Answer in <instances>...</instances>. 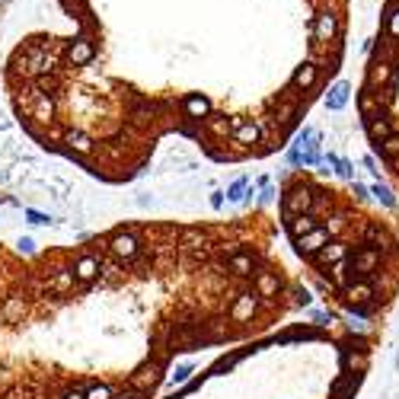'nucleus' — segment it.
Returning <instances> with one entry per match:
<instances>
[{"label":"nucleus","instance_id":"4468645a","mask_svg":"<svg viewBox=\"0 0 399 399\" xmlns=\"http://www.w3.org/2000/svg\"><path fill=\"white\" fill-rule=\"evenodd\" d=\"M364 131H367V138H371L374 144H380V141H387L390 134H396V131H393L390 115H374V118H367V122H364Z\"/></svg>","mask_w":399,"mask_h":399},{"label":"nucleus","instance_id":"9b49d317","mask_svg":"<svg viewBox=\"0 0 399 399\" xmlns=\"http://www.w3.org/2000/svg\"><path fill=\"white\" fill-rule=\"evenodd\" d=\"M67 58H71V64H74V67H86L93 58H96V42H90L86 35H80V39H74V42H71V48H67Z\"/></svg>","mask_w":399,"mask_h":399},{"label":"nucleus","instance_id":"a211bd4d","mask_svg":"<svg viewBox=\"0 0 399 399\" xmlns=\"http://www.w3.org/2000/svg\"><path fill=\"white\" fill-rule=\"evenodd\" d=\"M288 233H291V240H300V236H307V233H313L316 227H319V221H316L313 214H297L288 221Z\"/></svg>","mask_w":399,"mask_h":399},{"label":"nucleus","instance_id":"412c9836","mask_svg":"<svg viewBox=\"0 0 399 399\" xmlns=\"http://www.w3.org/2000/svg\"><path fill=\"white\" fill-rule=\"evenodd\" d=\"M358 112H361V118H374V115H387V112H380V102H377V96L371 90H361V96H358Z\"/></svg>","mask_w":399,"mask_h":399},{"label":"nucleus","instance_id":"6ab92c4d","mask_svg":"<svg viewBox=\"0 0 399 399\" xmlns=\"http://www.w3.org/2000/svg\"><path fill=\"white\" fill-rule=\"evenodd\" d=\"M61 144H64V150L67 154H93V141L86 138V134H80V131H64V138H61Z\"/></svg>","mask_w":399,"mask_h":399},{"label":"nucleus","instance_id":"a878e982","mask_svg":"<svg viewBox=\"0 0 399 399\" xmlns=\"http://www.w3.org/2000/svg\"><path fill=\"white\" fill-rule=\"evenodd\" d=\"M23 214H26V221H29V224H35V227H51V224H55V217L42 214V211H35V208H26Z\"/></svg>","mask_w":399,"mask_h":399},{"label":"nucleus","instance_id":"473e14b6","mask_svg":"<svg viewBox=\"0 0 399 399\" xmlns=\"http://www.w3.org/2000/svg\"><path fill=\"white\" fill-rule=\"evenodd\" d=\"M150 396V393H144V390H134V387H131V390H122V393H115V399H147Z\"/></svg>","mask_w":399,"mask_h":399},{"label":"nucleus","instance_id":"bb28decb","mask_svg":"<svg viewBox=\"0 0 399 399\" xmlns=\"http://www.w3.org/2000/svg\"><path fill=\"white\" fill-rule=\"evenodd\" d=\"M86 399H115V390L109 383H93L90 390H86Z\"/></svg>","mask_w":399,"mask_h":399},{"label":"nucleus","instance_id":"cd10ccee","mask_svg":"<svg viewBox=\"0 0 399 399\" xmlns=\"http://www.w3.org/2000/svg\"><path fill=\"white\" fill-rule=\"evenodd\" d=\"M192 374H195V364H179L173 371V377H169V387H176V383H189Z\"/></svg>","mask_w":399,"mask_h":399},{"label":"nucleus","instance_id":"c756f323","mask_svg":"<svg viewBox=\"0 0 399 399\" xmlns=\"http://www.w3.org/2000/svg\"><path fill=\"white\" fill-rule=\"evenodd\" d=\"M335 173H339L342 179H351V183H355V163H351V160L342 157V160H339V167H335Z\"/></svg>","mask_w":399,"mask_h":399},{"label":"nucleus","instance_id":"f03ea898","mask_svg":"<svg viewBox=\"0 0 399 399\" xmlns=\"http://www.w3.org/2000/svg\"><path fill=\"white\" fill-rule=\"evenodd\" d=\"M266 300L259 297V291H256V284L252 281H243V288H240V294L233 297V304H230V323H250L252 316L259 313V307H262Z\"/></svg>","mask_w":399,"mask_h":399},{"label":"nucleus","instance_id":"f3484780","mask_svg":"<svg viewBox=\"0 0 399 399\" xmlns=\"http://www.w3.org/2000/svg\"><path fill=\"white\" fill-rule=\"evenodd\" d=\"M55 109H58V100H55L51 93H42V96L35 100V106H33V112H29V115H33L35 122H42V125H48L51 118H55Z\"/></svg>","mask_w":399,"mask_h":399},{"label":"nucleus","instance_id":"7c9ffc66","mask_svg":"<svg viewBox=\"0 0 399 399\" xmlns=\"http://www.w3.org/2000/svg\"><path fill=\"white\" fill-rule=\"evenodd\" d=\"M55 399H86V390L84 387H67L61 396H55Z\"/></svg>","mask_w":399,"mask_h":399},{"label":"nucleus","instance_id":"c9c22d12","mask_svg":"<svg viewBox=\"0 0 399 399\" xmlns=\"http://www.w3.org/2000/svg\"><path fill=\"white\" fill-rule=\"evenodd\" d=\"M364 167L371 169V173H374V179H380V169H377V160H374V154H367V157H364Z\"/></svg>","mask_w":399,"mask_h":399},{"label":"nucleus","instance_id":"20e7f679","mask_svg":"<svg viewBox=\"0 0 399 399\" xmlns=\"http://www.w3.org/2000/svg\"><path fill=\"white\" fill-rule=\"evenodd\" d=\"M262 141H266V131L259 125V118H243V125L230 138V144H236L240 150H250V154H256Z\"/></svg>","mask_w":399,"mask_h":399},{"label":"nucleus","instance_id":"9d476101","mask_svg":"<svg viewBox=\"0 0 399 399\" xmlns=\"http://www.w3.org/2000/svg\"><path fill=\"white\" fill-rule=\"evenodd\" d=\"M252 284H256V291L262 300H275L278 294H281L284 281H281V275L272 272V268H259L256 278H252Z\"/></svg>","mask_w":399,"mask_h":399},{"label":"nucleus","instance_id":"1a4fd4ad","mask_svg":"<svg viewBox=\"0 0 399 399\" xmlns=\"http://www.w3.org/2000/svg\"><path fill=\"white\" fill-rule=\"evenodd\" d=\"M179 109H183V118H192V122H205L211 115V100L201 96V93H185L179 100Z\"/></svg>","mask_w":399,"mask_h":399},{"label":"nucleus","instance_id":"dca6fc26","mask_svg":"<svg viewBox=\"0 0 399 399\" xmlns=\"http://www.w3.org/2000/svg\"><path fill=\"white\" fill-rule=\"evenodd\" d=\"M26 313V294H10L3 300V307H0V319L3 323H19Z\"/></svg>","mask_w":399,"mask_h":399},{"label":"nucleus","instance_id":"2eb2a0df","mask_svg":"<svg viewBox=\"0 0 399 399\" xmlns=\"http://www.w3.org/2000/svg\"><path fill=\"white\" fill-rule=\"evenodd\" d=\"M361 377H364V374H351V371H345V374L329 387V396H333V399H351V396H355V390H358V383H361Z\"/></svg>","mask_w":399,"mask_h":399},{"label":"nucleus","instance_id":"72a5a7b5","mask_svg":"<svg viewBox=\"0 0 399 399\" xmlns=\"http://www.w3.org/2000/svg\"><path fill=\"white\" fill-rule=\"evenodd\" d=\"M48 189H51V192H58V195H64V192L71 189V185H67L64 179H58V176H55V179H48Z\"/></svg>","mask_w":399,"mask_h":399},{"label":"nucleus","instance_id":"e433bc0d","mask_svg":"<svg viewBox=\"0 0 399 399\" xmlns=\"http://www.w3.org/2000/svg\"><path fill=\"white\" fill-rule=\"evenodd\" d=\"M224 195L227 192H211V208H224Z\"/></svg>","mask_w":399,"mask_h":399},{"label":"nucleus","instance_id":"f8f14e48","mask_svg":"<svg viewBox=\"0 0 399 399\" xmlns=\"http://www.w3.org/2000/svg\"><path fill=\"white\" fill-rule=\"evenodd\" d=\"M319 74H323V71H319V64H313V61H304V64L297 67V71H294V77H291V84L297 86V90H313L316 84H319Z\"/></svg>","mask_w":399,"mask_h":399},{"label":"nucleus","instance_id":"6e6552de","mask_svg":"<svg viewBox=\"0 0 399 399\" xmlns=\"http://www.w3.org/2000/svg\"><path fill=\"white\" fill-rule=\"evenodd\" d=\"M342 297H345V307H364V304H371V300H377V284L367 278V281H351L345 291H342Z\"/></svg>","mask_w":399,"mask_h":399},{"label":"nucleus","instance_id":"58836bf2","mask_svg":"<svg viewBox=\"0 0 399 399\" xmlns=\"http://www.w3.org/2000/svg\"><path fill=\"white\" fill-rule=\"evenodd\" d=\"M3 128H10V122H7L3 115H0V131H3Z\"/></svg>","mask_w":399,"mask_h":399},{"label":"nucleus","instance_id":"f257e3e1","mask_svg":"<svg viewBox=\"0 0 399 399\" xmlns=\"http://www.w3.org/2000/svg\"><path fill=\"white\" fill-rule=\"evenodd\" d=\"M102 250H106V256L122 262V266H131L134 259H138V252L144 250V243H141V236H138V227H115V230L102 240Z\"/></svg>","mask_w":399,"mask_h":399},{"label":"nucleus","instance_id":"393cba45","mask_svg":"<svg viewBox=\"0 0 399 399\" xmlns=\"http://www.w3.org/2000/svg\"><path fill=\"white\" fill-rule=\"evenodd\" d=\"M310 319H313L316 329H326V326L335 323V313L333 310H310Z\"/></svg>","mask_w":399,"mask_h":399},{"label":"nucleus","instance_id":"aec40b11","mask_svg":"<svg viewBox=\"0 0 399 399\" xmlns=\"http://www.w3.org/2000/svg\"><path fill=\"white\" fill-rule=\"evenodd\" d=\"M383 35L393 39V42H399V3L396 0H390L387 10H383Z\"/></svg>","mask_w":399,"mask_h":399},{"label":"nucleus","instance_id":"39448f33","mask_svg":"<svg viewBox=\"0 0 399 399\" xmlns=\"http://www.w3.org/2000/svg\"><path fill=\"white\" fill-rule=\"evenodd\" d=\"M102 262H106L102 252H84V256H77V262L71 268H74L80 284H96V278L102 275Z\"/></svg>","mask_w":399,"mask_h":399},{"label":"nucleus","instance_id":"0eeeda50","mask_svg":"<svg viewBox=\"0 0 399 399\" xmlns=\"http://www.w3.org/2000/svg\"><path fill=\"white\" fill-rule=\"evenodd\" d=\"M351 250H355V246H349V243H342V240H333L329 246H323V250L316 252L310 262H313V266H319L323 272H329L335 262H345V259L351 256Z\"/></svg>","mask_w":399,"mask_h":399},{"label":"nucleus","instance_id":"423d86ee","mask_svg":"<svg viewBox=\"0 0 399 399\" xmlns=\"http://www.w3.org/2000/svg\"><path fill=\"white\" fill-rule=\"evenodd\" d=\"M329 243H333V230H329L326 224H319L313 233H307V236L294 240V250H297L304 259H313L316 252L323 250V246H329Z\"/></svg>","mask_w":399,"mask_h":399},{"label":"nucleus","instance_id":"4be33fe9","mask_svg":"<svg viewBox=\"0 0 399 399\" xmlns=\"http://www.w3.org/2000/svg\"><path fill=\"white\" fill-rule=\"evenodd\" d=\"M374 150L380 154L387 163H393V160L399 157V134H390L387 141H380V144H374Z\"/></svg>","mask_w":399,"mask_h":399},{"label":"nucleus","instance_id":"2f4dec72","mask_svg":"<svg viewBox=\"0 0 399 399\" xmlns=\"http://www.w3.org/2000/svg\"><path fill=\"white\" fill-rule=\"evenodd\" d=\"M17 246H19V252H23V256H35V243L29 240V236H19Z\"/></svg>","mask_w":399,"mask_h":399},{"label":"nucleus","instance_id":"ddd939ff","mask_svg":"<svg viewBox=\"0 0 399 399\" xmlns=\"http://www.w3.org/2000/svg\"><path fill=\"white\" fill-rule=\"evenodd\" d=\"M349 96H351V84L349 80H335L333 86H329V93H326V109L329 112H342V109L349 106Z\"/></svg>","mask_w":399,"mask_h":399},{"label":"nucleus","instance_id":"f704fd0d","mask_svg":"<svg viewBox=\"0 0 399 399\" xmlns=\"http://www.w3.org/2000/svg\"><path fill=\"white\" fill-rule=\"evenodd\" d=\"M351 192H355L358 201H367V195H371V189H367V185H361V183H351Z\"/></svg>","mask_w":399,"mask_h":399},{"label":"nucleus","instance_id":"4c0bfd02","mask_svg":"<svg viewBox=\"0 0 399 399\" xmlns=\"http://www.w3.org/2000/svg\"><path fill=\"white\" fill-rule=\"evenodd\" d=\"M390 167H393V173H396V176H399V157H396V160H393Z\"/></svg>","mask_w":399,"mask_h":399},{"label":"nucleus","instance_id":"c85d7f7f","mask_svg":"<svg viewBox=\"0 0 399 399\" xmlns=\"http://www.w3.org/2000/svg\"><path fill=\"white\" fill-rule=\"evenodd\" d=\"M291 297H294V307H310V300H313L307 288H300V284H294V288H291Z\"/></svg>","mask_w":399,"mask_h":399},{"label":"nucleus","instance_id":"7ed1b4c3","mask_svg":"<svg viewBox=\"0 0 399 399\" xmlns=\"http://www.w3.org/2000/svg\"><path fill=\"white\" fill-rule=\"evenodd\" d=\"M163 371H167V364H163V361H157V358H147L141 367H134V374L128 377V387H134V390H144V393H154L160 387V380H163Z\"/></svg>","mask_w":399,"mask_h":399},{"label":"nucleus","instance_id":"b1692460","mask_svg":"<svg viewBox=\"0 0 399 399\" xmlns=\"http://www.w3.org/2000/svg\"><path fill=\"white\" fill-rule=\"evenodd\" d=\"M250 179H246V176H240V179H233L230 183V189H227V198L230 201H243L246 198V192H250Z\"/></svg>","mask_w":399,"mask_h":399},{"label":"nucleus","instance_id":"5701e85b","mask_svg":"<svg viewBox=\"0 0 399 399\" xmlns=\"http://www.w3.org/2000/svg\"><path fill=\"white\" fill-rule=\"evenodd\" d=\"M371 195H374V198L380 201L383 208H396V195H393V192L387 189L383 183H374V185H371Z\"/></svg>","mask_w":399,"mask_h":399},{"label":"nucleus","instance_id":"ea45409f","mask_svg":"<svg viewBox=\"0 0 399 399\" xmlns=\"http://www.w3.org/2000/svg\"><path fill=\"white\" fill-rule=\"evenodd\" d=\"M3 3H7V0H0V7H3Z\"/></svg>","mask_w":399,"mask_h":399}]
</instances>
